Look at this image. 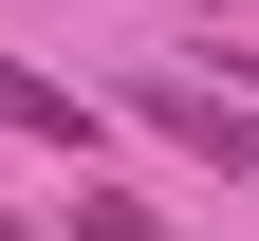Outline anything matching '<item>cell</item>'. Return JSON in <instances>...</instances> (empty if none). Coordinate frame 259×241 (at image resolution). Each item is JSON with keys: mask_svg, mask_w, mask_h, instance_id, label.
Masks as SVG:
<instances>
[{"mask_svg": "<svg viewBox=\"0 0 259 241\" xmlns=\"http://www.w3.org/2000/svg\"><path fill=\"white\" fill-rule=\"evenodd\" d=\"M0 130H19V149H93V93H56V75L0 56Z\"/></svg>", "mask_w": 259, "mask_h": 241, "instance_id": "cell-2", "label": "cell"}, {"mask_svg": "<svg viewBox=\"0 0 259 241\" xmlns=\"http://www.w3.org/2000/svg\"><path fill=\"white\" fill-rule=\"evenodd\" d=\"M130 112L167 130V149H204L222 186H259V93H241V75H148V93H130Z\"/></svg>", "mask_w": 259, "mask_h": 241, "instance_id": "cell-1", "label": "cell"}, {"mask_svg": "<svg viewBox=\"0 0 259 241\" xmlns=\"http://www.w3.org/2000/svg\"><path fill=\"white\" fill-rule=\"evenodd\" d=\"M74 241H185L167 204H130V186H74Z\"/></svg>", "mask_w": 259, "mask_h": 241, "instance_id": "cell-3", "label": "cell"}]
</instances>
